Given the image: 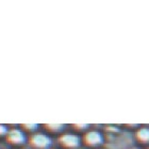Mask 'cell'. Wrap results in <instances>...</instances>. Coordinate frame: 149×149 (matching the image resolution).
Wrapping results in <instances>:
<instances>
[{
    "label": "cell",
    "mask_w": 149,
    "mask_h": 149,
    "mask_svg": "<svg viewBox=\"0 0 149 149\" xmlns=\"http://www.w3.org/2000/svg\"><path fill=\"white\" fill-rule=\"evenodd\" d=\"M8 128L4 126V125L0 124V137L2 136H6V134H8Z\"/></svg>",
    "instance_id": "8"
},
{
    "label": "cell",
    "mask_w": 149,
    "mask_h": 149,
    "mask_svg": "<svg viewBox=\"0 0 149 149\" xmlns=\"http://www.w3.org/2000/svg\"><path fill=\"white\" fill-rule=\"evenodd\" d=\"M45 129L50 132H59L64 128V125L63 124H46L44 125Z\"/></svg>",
    "instance_id": "6"
},
{
    "label": "cell",
    "mask_w": 149,
    "mask_h": 149,
    "mask_svg": "<svg viewBox=\"0 0 149 149\" xmlns=\"http://www.w3.org/2000/svg\"><path fill=\"white\" fill-rule=\"evenodd\" d=\"M83 142L87 146H98V145H100L103 142L102 134L98 132V131H88V132L84 134Z\"/></svg>",
    "instance_id": "4"
},
{
    "label": "cell",
    "mask_w": 149,
    "mask_h": 149,
    "mask_svg": "<svg viewBox=\"0 0 149 149\" xmlns=\"http://www.w3.org/2000/svg\"><path fill=\"white\" fill-rule=\"evenodd\" d=\"M20 126H22V128L24 130L28 131V132H32V131L36 130L38 125L37 124H22Z\"/></svg>",
    "instance_id": "7"
},
{
    "label": "cell",
    "mask_w": 149,
    "mask_h": 149,
    "mask_svg": "<svg viewBox=\"0 0 149 149\" xmlns=\"http://www.w3.org/2000/svg\"><path fill=\"white\" fill-rule=\"evenodd\" d=\"M6 143L12 145V146H20V145L25 144L26 135L22 130L14 128V129H11L8 132L6 136Z\"/></svg>",
    "instance_id": "3"
},
{
    "label": "cell",
    "mask_w": 149,
    "mask_h": 149,
    "mask_svg": "<svg viewBox=\"0 0 149 149\" xmlns=\"http://www.w3.org/2000/svg\"><path fill=\"white\" fill-rule=\"evenodd\" d=\"M72 126H74V129L82 130V129H85V128H87V126H88V125H86V124H74V125H72Z\"/></svg>",
    "instance_id": "9"
},
{
    "label": "cell",
    "mask_w": 149,
    "mask_h": 149,
    "mask_svg": "<svg viewBox=\"0 0 149 149\" xmlns=\"http://www.w3.org/2000/svg\"><path fill=\"white\" fill-rule=\"evenodd\" d=\"M136 137L137 140L142 142V143H149V129H147V128H141L140 130L136 132Z\"/></svg>",
    "instance_id": "5"
},
{
    "label": "cell",
    "mask_w": 149,
    "mask_h": 149,
    "mask_svg": "<svg viewBox=\"0 0 149 149\" xmlns=\"http://www.w3.org/2000/svg\"><path fill=\"white\" fill-rule=\"evenodd\" d=\"M60 145L65 149H76L80 146L81 140L79 135L72 133H64L59 137Z\"/></svg>",
    "instance_id": "2"
},
{
    "label": "cell",
    "mask_w": 149,
    "mask_h": 149,
    "mask_svg": "<svg viewBox=\"0 0 149 149\" xmlns=\"http://www.w3.org/2000/svg\"><path fill=\"white\" fill-rule=\"evenodd\" d=\"M132 149H140V148H132Z\"/></svg>",
    "instance_id": "10"
},
{
    "label": "cell",
    "mask_w": 149,
    "mask_h": 149,
    "mask_svg": "<svg viewBox=\"0 0 149 149\" xmlns=\"http://www.w3.org/2000/svg\"><path fill=\"white\" fill-rule=\"evenodd\" d=\"M29 144L33 149H48L51 146V139L46 134L34 133L29 139Z\"/></svg>",
    "instance_id": "1"
}]
</instances>
